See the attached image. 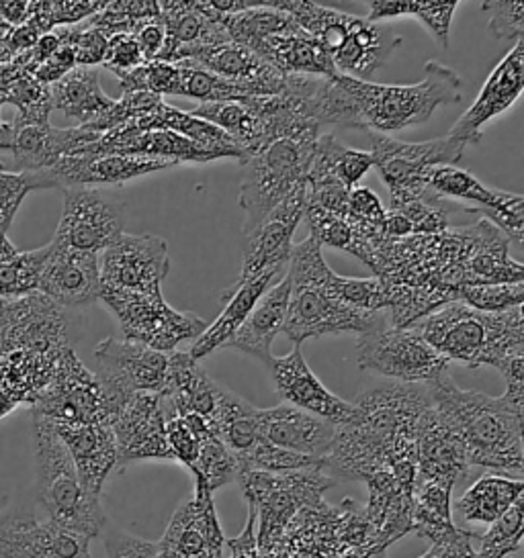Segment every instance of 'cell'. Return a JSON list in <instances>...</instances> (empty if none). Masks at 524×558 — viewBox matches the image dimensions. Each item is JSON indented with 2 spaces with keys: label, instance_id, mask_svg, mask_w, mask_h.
<instances>
[{
  "label": "cell",
  "instance_id": "63",
  "mask_svg": "<svg viewBox=\"0 0 524 558\" xmlns=\"http://www.w3.org/2000/svg\"><path fill=\"white\" fill-rule=\"evenodd\" d=\"M16 252H19V250H16L15 244L9 240L7 231L0 228V260H4V258H9V256H13Z\"/></svg>",
  "mask_w": 524,
  "mask_h": 558
},
{
  "label": "cell",
  "instance_id": "8",
  "mask_svg": "<svg viewBox=\"0 0 524 558\" xmlns=\"http://www.w3.org/2000/svg\"><path fill=\"white\" fill-rule=\"evenodd\" d=\"M371 156L392 195V207L428 197V177L439 166H455L465 148L449 135L422 144H406L381 133H369Z\"/></svg>",
  "mask_w": 524,
  "mask_h": 558
},
{
  "label": "cell",
  "instance_id": "5",
  "mask_svg": "<svg viewBox=\"0 0 524 558\" xmlns=\"http://www.w3.org/2000/svg\"><path fill=\"white\" fill-rule=\"evenodd\" d=\"M320 135V128H311L278 137L246 160L238 197L245 211V235L261 226L271 211L306 182Z\"/></svg>",
  "mask_w": 524,
  "mask_h": 558
},
{
  "label": "cell",
  "instance_id": "48",
  "mask_svg": "<svg viewBox=\"0 0 524 558\" xmlns=\"http://www.w3.org/2000/svg\"><path fill=\"white\" fill-rule=\"evenodd\" d=\"M240 473L238 459L228 450V446L219 438H207L201 442L199 457H196L195 469L191 475L203 481L210 492L215 493L229 483H236Z\"/></svg>",
  "mask_w": 524,
  "mask_h": 558
},
{
  "label": "cell",
  "instance_id": "60",
  "mask_svg": "<svg viewBox=\"0 0 524 558\" xmlns=\"http://www.w3.org/2000/svg\"><path fill=\"white\" fill-rule=\"evenodd\" d=\"M474 538L475 534L472 532L457 530V534L451 536L449 541L430 544L428 553L420 558H477L474 544H472Z\"/></svg>",
  "mask_w": 524,
  "mask_h": 558
},
{
  "label": "cell",
  "instance_id": "23",
  "mask_svg": "<svg viewBox=\"0 0 524 558\" xmlns=\"http://www.w3.org/2000/svg\"><path fill=\"white\" fill-rule=\"evenodd\" d=\"M416 460L418 483H442L451 489L472 469L457 432L432 405L416 424Z\"/></svg>",
  "mask_w": 524,
  "mask_h": 558
},
{
  "label": "cell",
  "instance_id": "1",
  "mask_svg": "<svg viewBox=\"0 0 524 558\" xmlns=\"http://www.w3.org/2000/svg\"><path fill=\"white\" fill-rule=\"evenodd\" d=\"M432 408L457 432L469 466L516 473L524 469V408L507 397L465 391L451 375L428 387Z\"/></svg>",
  "mask_w": 524,
  "mask_h": 558
},
{
  "label": "cell",
  "instance_id": "30",
  "mask_svg": "<svg viewBox=\"0 0 524 558\" xmlns=\"http://www.w3.org/2000/svg\"><path fill=\"white\" fill-rule=\"evenodd\" d=\"M289 299H291V280L285 272L283 279L271 284L264 291V295L257 301V305L246 317L242 328L238 329L236 336L229 340L228 348L240 350L248 356L261 361L262 364L271 361L273 340L277 338L278 331H283L287 322Z\"/></svg>",
  "mask_w": 524,
  "mask_h": 558
},
{
  "label": "cell",
  "instance_id": "27",
  "mask_svg": "<svg viewBox=\"0 0 524 558\" xmlns=\"http://www.w3.org/2000/svg\"><path fill=\"white\" fill-rule=\"evenodd\" d=\"M191 60L207 68L219 78L238 86L248 97L281 95L285 86L283 74H278L275 68L266 64L261 56L234 41L199 50Z\"/></svg>",
  "mask_w": 524,
  "mask_h": 558
},
{
  "label": "cell",
  "instance_id": "55",
  "mask_svg": "<svg viewBox=\"0 0 524 558\" xmlns=\"http://www.w3.org/2000/svg\"><path fill=\"white\" fill-rule=\"evenodd\" d=\"M166 442H168L172 459L180 462L182 466H187L191 473L195 469L201 440L189 427L184 426V422L180 420L179 415L166 420Z\"/></svg>",
  "mask_w": 524,
  "mask_h": 558
},
{
  "label": "cell",
  "instance_id": "32",
  "mask_svg": "<svg viewBox=\"0 0 524 558\" xmlns=\"http://www.w3.org/2000/svg\"><path fill=\"white\" fill-rule=\"evenodd\" d=\"M285 272L287 270H269V272L246 282L238 289H229L228 293L224 295V301H226L224 312L219 313V317L213 322L212 326H207V329L196 338L193 345H191V350H189V354L195 361H201V359L210 356L215 350L228 345L229 340L236 336V331L242 328L246 317L250 315L252 307L257 305V301Z\"/></svg>",
  "mask_w": 524,
  "mask_h": 558
},
{
  "label": "cell",
  "instance_id": "62",
  "mask_svg": "<svg viewBox=\"0 0 524 558\" xmlns=\"http://www.w3.org/2000/svg\"><path fill=\"white\" fill-rule=\"evenodd\" d=\"M2 95H0V107H2ZM11 142H13V125L11 123H4V121H0V149L11 148Z\"/></svg>",
  "mask_w": 524,
  "mask_h": 558
},
{
  "label": "cell",
  "instance_id": "24",
  "mask_svg": "<svg viewBox=\"0 0 524 558\" xmlns=\"http://www.w3.org/2000/svg\"><path fill=\"white\" fill-rule=\"evenodd\" d=\"M259 432L264 442L295 454L324 460L334 442L336 427L308 411L285 403L259 411Z\"/></svg>",
  "mask_w": 524,
  "mask_h": 558
},
{
  "label": "cell",
  "instance_id": "39",
  "mask_svg": "<svg viewBox=\"0 0 524 558\" xmlns=\"http://www.w3.org/2000/svg\"><path fill=\"white\" fill-rule=\"evenodd\" d=\"M369 7V21L379 23L385 19L414 15L420 19L426 29L432 34L434 41L442 50L449 48L451 35V21L457 11V0H371Z\"/></svg>",
  "mask_w": 524,
  "mask_h": 558
},
{
  "label": "cell",
  "instance_id": "53",
  "mask_svg": "<svg viewBox=\"0 0 524 558\" xmlns=\"http://www.w3.org/2000/svg\"><path fill=\"white\" fill-rule=\"evenodd\" d=\"M107 558H164L158 542H147L130 532L107 525L103 530Z\"/></svg>",
  "mask_w": 524,
  "mask_h": 558
},
{
  "label": "cell",
  "instance_id": "10",
  "mask_svg": "<svg viewBox=\"0 0 524 558\" xmlns=\"http://www.w3.org/2000/svg\"><path fill=\"white\" fill-rule=\"evenodd\" d=\"M100 291L163 293L168 275V244L154 233H121L98 260Z\"/></svg>",
  "mask_w": 524,
  "mask_h": 558
},
{
  "label": "cell",
  "instance_id": "17",
  "mask_svg": "<svg viewBox=\"0 0 524 558\" xmlns=\"http://www.w3.org/2000/svg\"><path fill=\"white\" fill-rule=\"evenodd\" d=\"M117 444V469L140 460H175L166 442L163 397L133 393L111 422Z\"/></svg>",
  "mask_w": 524,
  "mask_h": 558
},
{
  "label": "cell",
  "instance_id": "40",
  "mask_svg": "<svg viewBox=\"0 0 524 558\" xmlns=\"http://www.w3.org/2000/svg\"><path fill=\"white\" fill-rule=\"evenodd\" d=\"M428 193L434 197L458 198L477 205V214L496 211L507 203L510 193L488 189L481 181H477L469 170L457 166H439L428 177Z\"/></svg>",
  "mask_w": 524,
  "mask_h": 558
},
{
  "label": "cell",
  "instance_id": "42",
  "mask_svg": "<svg viewBox=\"0 0 524 558\" xmlns=\"http://www.w3.org/2000/svg\"><path fill=\"white\" fill-rule=\"evenodd\" d=\"M138 156L164 160V162H170L175 166L180 165V162L205 165V162L226 158L222 151L199 146L195 142L182 137L179 133L168 132V130L140 133Z\"/></svg>",
  "mask_w": 524,
  "mask_h": 558
},
{
  "label": "cell",
  "instance_id": "38",
  "mask_svg": "<svg viewBox=\"0 0 524 558\" xmlns=\"http://www.w3.org/2000/svg\"><path fill=\"white\" fill-rule=\"evenodd\" d=\"M453 489L442 483H416L412 532L430 544L449 541L457 534V525L451 515Z\"/></svg>",
  "mask_w": 524,
  "mask_h": 558
},
{
  "label": "cell",
  "instance_id": "16",
  "mask_svg": "<svg viewBox=\"0 0 524 558\" xmlns=\"http://www.w3.org/2000/svg\"><path fill=\"white\" fill-rule=\"evenodd\" d=\"M306 214V182L297 186L275 211L246 233L245 258L238 280L231 289L261 277L269 270H287L294 254V233Z\"/></svg>",
  "mask_w": 524,
  "mask_h": 558
},
{
  "label": "cell",
  "instance_id": "19",
  "mask_svg": "<svg viewBox=\"0 0 524 558\" xmlns=\"http://www.w3.org/2000/svg\"><path fill=\"white\" fill-rule=\"evenodd\" d=\"M264 366L287 405L308 411L334 427L346 426L355 420V405L327 391L324 383L311 373L299 345H294L287 356H273Z\"/></svg>",
  "mask_w": 524,
  "mask_h": 558
},
{
  "label": "cell",
  "instance_id": "52",
  "mask_svg": "<svg viewBox=\"0 0 524 558\" xmlns=\"http://www.w3.org/2000/svg\"><path fill=\"white\" fill-rule=\"evenodd\" d=\"M481 9L490 13L488 32L496 39H516V41L523 39L524 4L521 0L481 2Z\"/></svg>",
  "mask_w": 524,
  "mask_h": 558
},
{
  "label": "cell",
  "instance_id": "43",
  "mask_svg": "<svg viewBox=\"0 0 524 558\" xmlns=\"http://www.w3.org/2000/svg\"><path fill=\"white\" fill-rule=\"evenodd\" d=\"M172 64H177L180 70L179 97L199 100L201 105L248 99V95L238 86L219 78L207 68L196 64L195 60H182Z\"/></svg>",
  "mask_w": 524,
  "mask_h": 558
},
{
  "label": "cell",
  "instance_id": "25",
  "mask_svg": "<svg viewBox=\"0 0 524 558\" xmlns=\"http://www.w3.org/2000/svg\"><path fill=\"white\" fill-rule=\"evenodd\" d=\"M76 469L84 492L100 497L105 481L117 469L114 429L105 424H53Z\"/></svg>",
  "mask_w": 524,
  "mask_h": 558
},
{
  "label": "cell",
  "instance_id": "46",
  "mask_svg": "<svg viewBox=\"0 0 524 558\" xmlns=\"http://www.w3.org/2000/svg\"><path fill=\"white\" fill-rule=\"evenodd\" d=\"M524 534V495L519 497L508 511L481 536L477 558H507L521 550Z\"/></svg>",
  "mask_w": 524,
  "mask_h": 558
},
{
  "label": "cell",
  "instance_id": "12",
  "mask_svg": "<svg viewBox=\"0 0 524 558\" xmlns=\"http://www.w3.org/2000/svg\"><path fill=\"white\" fill-rule=\"evenodd\" d=\"M66 348L70 342L64 310L48 296L0 299V359L13 352L60 354Z\"/></svg>",
  "mask_w": 524,
  "mask_h": 558
},
{
  "label": "cell",
  "instance_id": "26",
  "mask_svg": "<svg viewBox=\"0 0 524 558\" xmlns=\"http://www.w3.org/2000/svg\"><path fill=\"white\" fill-rule=\"evenodd\" d=\"M13 125V142L9 151L15 158L16 172H46L66 156H74L100 133L86 128L56 130L51 125Z\"/></svg>",
  "mask_w": 524,
  "mask_h": 558
},
{
  "label": "cell",
  "instance_id": "56",
  "mask_svg": "<svg viewBox=\"0 0 524 558\" xmlns=\"http://www.w3.org/2000/svg\"><path fill=\"white\" fill-rule=\"evenodd\" d=\"M524 197L523 195H512L508 197L507 203L502 207H498L496 211H488L481 214L493 221L496 230L502 231L508 242H516L523 244L524 242Z\"/></svg>",
  "mask_w": 524,
  "mask_h": 558
},
{
  "label": "cell",
  "instance_id": "51",
  "mask_svg": "<svg viewBox=\"0 0 524 558\" xmlns=\"http://www.w3.org/2000/svg\"><path fill=\"white\" fill-rule=\"evenodd\" d=\"M56 34L74 51L76 66L95 68L103 64L109 46V35L103 34L88 23H84L82 27H58Z\"/></svg>",
  "mask_w": 524,
  "mask_h": 558
},
{
  "label": "cell",
  "instance_id": "21",
  "mask_svg": "<svg viewBox=\"0 0 524 558\" xmlns=\"http://www.w3.org/2000/svg\"><path fill=\"white\" fill-rule=\"evenodd\" d=\"M158 4L166 27L163 62L191 60L199 50L229 41L226 17L215 13L207 0H163Z\"/></svg>",
  "mask_w": 524,
  "mask_h": 558
},
{
  "label": "cell",
  "instance_id": "61",
  "mask_svg": "<svg viewBox=\"0 0 524 558\" xmlns=\"http://www.w3.org/2000/svg\"><path fill=\"white\" fill-rule=\"evenodd\" d=\"M32 11V2H23V0H11V2H0V23L7 27H21L27 23Z\"/></svg>",
  "mask_w": 524,
  "mask_h": 558
},
{
  "label": "cell",
  "instance_id": "4",
  "mask_svg": "<svg viewBox=\"0 0 524 558\" xmlns=\"http://www.w3.org/2000/svg\"><path fill=\"white\" fill-rule=\"evenodd\" d=\"M32 436L35 504L51 522L79 532L88 541L97 538L109 525L100 497L84 492L64 442L49 420L33 413Z\"/></svg>",
  "mask_w": 524,
  "mask_h": 558
},
{
  "label": "cell",
  "instance_id": "59",
  "mask_svg": "<svg viewBox=\"0 0 524 558\" xmlns=\"http://www.w3.org/2000/svg\"><path fill=\"white\" fill-rule=\"evenodd\" d=\"M131 35L146 62L160 60L164 46H166V27H164L163 15L142 23Z\"/></svg>",
  "mask_w": 524,
  "mask_h": 558
},
{
  "label": "cell",
  "instance_id": "18",
  "mask_svg": "<svg viewBox=\"0 0 524 558\" xmlns=\"http://www.w3.org/2000/svg\"><path fill=\"white\" fill-rule=\"evenodd\" d=\"M164 558H224L226 536L217 520L213 493L195 478V495L175 511L158 542Z\"/></svg>",
  "mask_w": 524,
  "mask_h": 558
},
{
  "label": "cell",
  "instance_id": "20",
  "mask_svg": "<svg viewBox=\"0 0 524 558\" xmlns=\"http://www.w3.org/2000/svg\"><path fill=\"white\" fill-rule=\"evenodd\" d=\"M524 86L523 39L508 51L502 62L491 70L486 84L481 86L474 105L463 113L457 123L446 133L463 148L481 142V130L493 117L508 111L521 97Z\"/></svg>",
  "mask_w": 524,
  "mask_h": 558
},
{
  "label": "cell",
  "instance_id": "29",
  "mask_svg": "<svg viewBox=\"0 0 524 558\" xmlns=\"http://www.w3.org/2000/svg\"><path fill=\"white\" fill-rule=\"evenodd\" d=\"M402 46V37L393 35L390 27L369 19L355 17L343 46L334 51L332 64L338 74L369 83L393 51Z\"/></svg>",
  "mask_w": 524,
  "mask_h": 558
},
{
  "label": "cell",
  "instance_id": "13",
  "mask_svg": "<svg viewBox=\"0 0 524 558\" xmlns=\"http://www.w3.org/2000/svg\"><path fill=\"white\" fill-rule=\"evenodd\" d=\"M0 558H93L91 541L37 513L33 504L0 509Z\"/></svg>",
  "mask_w": 524,
  "mask_h": 558
},
{
  "label": "cell",
  "instance_id": "9",
  "mask_svg": "<svg viewBox=\"0 0 524 558\" xmlns=\"http://www.w3.org/2000/svg\"><path fill=\"white\" fill-rule=\"evenodd\" d=\"M95 373L103 387L109 426L119 410L133 393L160 395L168 375V354L150 350L146 345L107 338L97 345Z\"/></svg>",
  "mask_w": 524,
  "mask_h": 558
},
{
  "label": "cell",
  "instance_id": "54",
  "mask_svg": "<svg viewBox=\"0 0 524 558\" xmlns=\"http://www.w3.org/2000/svg\"><path fill=\"white\" fill-rule=\"evenodd\" d=\"M146 64L142 51L138 48L133 35L119 34L109 37V46H107V53L100 66L107 68L109 72H114L115 76L121 81L133 70L142 68Z\"/></svg>",
  "mask_w": 524,
  "mask_h": 558
},
{
  "label": "cell",
  "instance_id": "37",
  "mask_svg": "<svg viewBox=\"0 0 524 558\" xmlns=\"http://www.w3.org/2000/svg\"><path fill=\"white\" fill-rule=\"evenodd\" d=\"M275 7L294 19L295 25L310 35L311 39H315L326 50L327 56H332L343 46L346 34L355 21V15L330 9L320 2L277 0Z\"/></svg>",
  "mask_w": 524,
  "mask_h": 558
},
{
  "label": "cell",
  "instance_id": "31",
  "mask_svg": "<svg viewBox=\"0 0 524 558\" xmlns=\"http://www.w3.org/2000/svg\"><path fill=\"white\" fill-rule=\"evenodd\" d=\"M254 53L283 76L301 74L330 78L338 74L326 50L297 25L289 32L264 39Z\"/></svg>",
  "mask_w": 524,
  "mask_h": 558
},
{
  "label": "cell",
  "instance_id": "34",
  "mask_svg": "<svg viewBox=\"0 0 524 558\" xmlns=\"http://www.w3.org/2000/svg\"><path fill=\"white\" fill-rule=\"evenodd\" d=\"M140 132H158V130H168V132L179 133L182 137L195 142L199 146L222 151L226 158H234L240 165L245 162V156L240 148L229 140L226 133L217 130L212 123L191 116L187 111L175 109L166 102H160L156 111H152L150 116L142 117L130 121Z\"/></svg>",
  "mask_w": 524,
  "mask_h": 558
},
{
  "label": "cell",
  "instance_id": "7",
  "mask_svg": "<svg viewBox=\"0 0 524 558\" xmlns=\"http://www.w3.org/2000/svg\"><path fill=\"white\" fill-rule=\"evenodd\" d=\"M105 307L114 313L126 342L142 344L170 354L180 342L196 340L205 329L207 322L195 313L177 312L164 301L163 293H119L100 291Z\"/></svg>",
  "mask_w": 524,
  "mask_h": 558
},
{
  "label": "cell",
  "instance_id": "49",
  "mask_svg": "<svg viewBox=\"0 0 524 558\" xmlns=\"http://www.w3.org/2000/svg\"><path fill=\"white\" fill-rule=\"evenodd\" d=\"M457 301L477 312L502 313L523 307L524 282L504 284H458Z\"/></svg>",
  "mask_w": 524,
  "mask_h": 558
},
{
  "label": "cell",
  "instance_id": "36",
  "mask_svg": "<svg viewBox=\"0 0 524 558\" xmlns=\"http://www.w3.org/2000/svg\"><path fill=\"white\" fill-rule=\"evenodd\" d=\"M524 481L521 476L486 475L479 476L474 485L458 499V513L467 522L491 524L508 508L523 497Z\"/></svg>",
  "mask_w": 524,
  "mask_h": 558
},
{
  "label": "cell",
  "instance_id": "47",
  "mask_svg": "<svg viewBox=\"0 0 524 558\" xmlns=\"http://www.w3.org/2000/svg\"><path fill=\"white\" fill-rule=\"evenodd\" d=\"M238 466L240 471L285 475V473H301V471H324V460L295 454L273 444L264 442L261 438L246 457L238 459Z\"/></svg>",
  "mask_w": 524,
  "mask_h": 558
},
{
  "label": "cell",
  "instance_id": "2",
  "mask_svg": "<svg viewBox=\"0 0 524 558\" xmlns=\"http://www.w3.org/2000/svg\"><path fill=\"white\" fill-rule=\"evenodd\" d=\"M414 328L446 361L467 368H500L508 359L524 354L523 307L484 313L451 301Z\"/></svg>",
  "mask_w": 524,
  "mask_h": 558
},
{
  "label": "cell",
  "instance_id": "3",
  "mask_svg": "<svg viewBox=\"0 0 524 558\" xmlns=\"http://www.w3.org/2000/svg\"><path fill=\"white\" fill-rule=\"evenodd\" d=\"M350 107L355 130L393 133L426 123L432 113L461 100V78L455 70L439 62H426L425 78L416 84H371L338 74Z\"/></svg>",
  "mask_w": 524,
  "mask_h": 558
},
{
  "label": "cell",
  "instance_id": "28",
  "mask_svg": "<svg viewBox=\"0 0 524 558\" xmlns=\"http://www.w3.org/2000/svg\"><path fill=\"white\" fill-rule=\"evenodd\" d=\"M222 389L189 352L168 354V375L160 393L166 420L187 413L212 417Z\"/></svg>",
  "mask_w": 524,
  "mask_h": 558
},
{
  "label": "cell",
  "instance_id": "58",
  "mask_svg": "<svg viewBox=\"0 0 524 558\" xmlns=\"http://www.w3.org/2000/svg\"><path fill=\"white\" fill-rule=\"evenodd\" d=\"M103 7H105L103 0L49 2L53 27H66V25H76V23H81V21H88L93 15H97Z\"/></svg>",
  "mask_w": 524,
  "mask_h": 558
},
{
  "label": "cell",
  "instance_id": "50",
  "mask_svg": "<svg viewBox=\"0 0 524 558\" xmlns=\"http://www.w3.org/2000/svg\"><path fill=\"white\" fill-rule=\"evenodd\" d=\"M48 189L44 172H16L0 166V228L11 230L16 211L32 191Z\"/></svg>",
  "mask_w": 524,
  "mask_h": 558
},
{
  "label": "cell",
  "instance_id": "15",
  "mask_svg": "<svg viewBox=\"0 0 524 558\" xmlns=\"http://www.w3.org/2000/svg\"><path fill=\"white\" fill-rule=\"evenodd\" d=\"M123 209L95 189H66L64 209L51 244L88 254L105 252L123 233Z\"/></svg>",
  "mask_w": 524,
  "mask_h": 558
},
{
  "label": "cell",
  "instance_id": "11",
  "mask_svg": "<svg viewBox=\"0 0 524 558\" xmlns=\"http://www.w3.org/2000/svg\"><path fill=\"white\" fill-rule=\"evenodd\" d=\"M32 411L51 424L109 426V410L97 375L79 361L72 348L62 354L56 375L46 391L37 397Z\"/></svg>",
  "mask_w": 524,
  "mask_h": 558
},
{
  "label": "cell",
  "instance_id": "45",
  "mask_svg": "<svg viewBox=\"0 0 524 558\" xmlns=\"http://www.w3.org/2000/svg\"><path fill=\"white\" fill-rule=\"evenodd\" d=\"M160 15V4L156 0H117L105 2L97 15L86 23L114 37L119 34H133L142 23Z\"/></svg>",
  "mask_w": 524,
  "mask_h": 558
},
{
  "label": "cell",
  "instance_id": "33",
  "mask_svg": "<svg viewBox=\"0 0 524 558\" xmlns=\"http://www.w3.org/2000/svg\"><path fill=\"white\" fill-rule=\"evenodd\" d=\"M49 99L51 109L74 119L79 128L95 123L114 105V99L100 88L97 68H74L49 86Z\"/></svg>",
  "mask_w": 524,
  "mask_h": 558
},
{
  "label": "cell",
  "instance_id": "35",
  "mask_svg": "<svg viewBox=\"0 0 524 558\" xmlns=\"http://www.w3.org/2000/svg\"><path fill=\"white\" fill-rule=\"evenodd\" d=\"M259 411L261 410L250 405L240 395L222 389L210 422L215 438L226 444L236 459L246 457L261 440Z\"/></svg>",
  "mask_w": 524,
  "mask_h": 558
},
{
  "label": "cell",
  "instance_id": "6",
  "mask_svg": "<svg viewBox=\"0 0 524 558\" xmlns=\"http://www.w3.org/2000/svg\"><path fill=\"white\" fill-rule=\"evenodd\" d=\"M360 371L393 383L430 387L451 375V362L426 342L414 326L393 328L381 319L376 328L360 333L357 342Z\"/></svg>",
  "mask_w": 524,
  "mask_h": 558
},
{
  "label": "cell",
  "instance_id": "14",
  "mask_svg": "<svg viewBox=\"0 0 524 558\" xmlns=\"http://www.w3.org/2000/svg\"><path fill=\"white\" fill-rule=\"evenodd\" d=\"M385 319L381 312H362L327 295L318 282H291L289 312L285 322V336L301 345L306 340L336 336V333H365Z\"/></svg>",
  "mask_w": 524,
  "mask_h": 558
},
{
  "label": "cell",
  "instance_id": "44",
  "mask_svg": "<svg viewBox=\"0 0 524 558\" xmlns=\"http://www.w3.org/2000/svg\"><path fill=\"white\" fill-rule=\"evenodd\" d=\"M48 258V246L16 252L0 260V299H21L37 293L41 266Z\"/></svg>",
  "mask_w": 524,
  "mask_h": 558
},
{
  "label": "cell",
  "instance_id": "57",
  "mask_svg": "<svg viewBox=\"0 0 524 558\" xmlns=\"http://www.w3.org/2000/svg\"><path fill=\"white\" fill-rule=\"evenodd\" d=\"M58 37H60V35H58ZM60 41H62V39H60ZM74 68H76L74 51H72V48H70L68 44L62 41V46L53 51L46 62H41L39 66L33 70L32 76L37 83L51 86V84L58 83L60 78H64L66 74L72 72Z\"/></svg>",
  "mask_w": 524,
  "mask_h": 558
},
{
  "label": "cell",
  "instance_id": "41",
  "mask_svg": "<svg viewBox=\"0 0 524 558\" xmlns=\"http://www.w3.org/2000/svg\"><path fill=\"white\" fill-rule=\"evenodd\" d=\"M373 166L376 162L369 151L346 148L334 135H320L308 172L326 174L346 189H355Z\"/></svg>",
  "mask_w": 524,
  "mask_h": 558
},
{
  "label": "cell",
  "instance_id": "22",
  "mask_svg": "<svg viewBox=\"0 0 524 558\" xmlns=\"http://www.w3.org/2000/svg\"><path fill=\"white\" fill-rule=\"evenodd\" d=\"M37 293L62 310H81L100 299L98 254L48 244Z\"/></svg>",
  "mask_w": 524,
  "mask_h": 558
}]
</instances>
